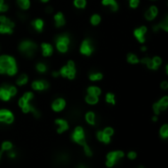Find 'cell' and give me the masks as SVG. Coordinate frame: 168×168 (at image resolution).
<instances>
[{"mask_svg": "<svg viewBox=\"0 0 168 168\" xmlns=\"http://www.w3.org/2000/svg\"><path fill=\"white\" fill-rule=\"evenodd\" d=\"M18 71L16 59L14 56L3 55L0 56V74L14 76Z\"/></svg>", "mask_w": 168, "mask_h": 168, "instance_id": "6da1fadb", "label": "cell"}, {"mask_svg": "<svg viewBox=\"0 0 168 168\" xmlns=\"http://www.w3.org/2000/svg\"><path fill=\"white\" fill-rule=\"evenodd\" d=\"M33 98V92H26L24 95L19 99V106L22 108V111L24 113H30L32 112L33 116H35L37 118L40 117V113L38 111L33 107V105H31V100Z\"/></svg>", "mask_w": 168, "mask_h": 168, "instance_id": "7a4b0ae2", "label": "cell"}, {"mask_svg": "<svg viewBox=\"0 0 168 168\" xmlns=\"http://www.w3.org/2000/svg\"><path fill=\"white\" fill-rule=\"evenodd\" d=\"M77 69L75 63L73 60H69L66 65L62 66L59 70V75H61L64 78H68L70 80H73L76 77Z\"/></svg>", "mask_w": 168, "mask_h": 168, "instance_id": "3957f363", "label": "cell"}, {"mask_svg": "<svg viewBox=\"0 0 168 168\" xmlns=\"http://www.w3.org/2000/svg\"><path fill=\"white\" fill-rule=\"evenodd\" d=\"M70 43H71V40H70L69 35H67V34L59 35L58 37L56 38V41H55L56 49H57L59 53H65L69 50Z\"/></svg>", "mask_w": 168, "mask_h": 168, "instance_id": "277c9868", "label": "cell"}, {"mask_svg": "<svg viewBox=\"0 0 168 168\" xmlns=\"http://www.w3.org/2000/svg\"><path fill=\"white\" fill-rule=\"evenodd\" d=\"M15 28V23L9 18L1 15L0 16V34L2 35H11Z\"/></svg>", "mask_w": 168, "mask_h": 168, "instance_id": "5b68a950", "label": "cell"}, {"mask_svg": "<svg viewBox=\"0 0 168 168\" xmlns=\"http://www.w3.org/2000/svg\"><path fill=\"white\" fill-rule=\"evenodd\" d=\"M35 50H37V45L30 40L23 41V42H21V44L19 45V51L22 53H24L25 56H30V58L33 56Z\"/></svg>", "mask_w": 168, "mask_h": 168, "instance_id": "8992f818", "label": "cell"}, {"mask_svg": "<svg viewBox=\"0 0 168 168\" xmlns=\"http://www.w3.org/2000/svg\"><path fill=\"white\" fill-rule=\"evenodd\" d=\"M140 63H142L143 64H146L149 69H151V70H157L158 67L160 66V64L162 63V59L160 58L159 56H154L153 58H144L140 60Z\"/></svg>", "mask_w": 168, "mask_h": 168, "instance_id": "52a82bcc", "label": "cell"}, {"mask_svg": "<svg viewBox=\"0 0 168 168\" xmlns=\"http://www.w3.org/2000/svg\"><path fill=\"white\" fill-rule=\"evenodd\" d=\"M72 138L74 141H76L77 143L81 144L83 146H86L87 144L86 143V134H85L84 129L82 127H77L75 129L73 134H72Z\"/></svg>", "mask_w": 168, "mask_h": 168, "instance_id": "ba28073f", "label": "cell"}, {"mask_svg": "<svg viewBox=\"0 0 168 168\" xmlns=\"http://www.w3.org/2000/svg\"><path fill=\"white\" fill-rule=\"evenodd\" d=\"M94 48L92 41L89 40V39H86V40L83 41V43L81 44V46H80V53H81L82 55L90 56L94 53Z\"/></svg>", "mask_w": 168, "mask_h": 168, "instance_id": "9c48e42d", "label": "cell"}, {"mask_svg": "<svg viewBox=\"0 0 168 168\" xmlns=\"http://www.w3.org/2000/svg\"><path fill=\"white\" fill-rule=\"evenodd\" d=\"M167 106H168V96H164L152 105V109H153V112L156 115H159L161 111H165L167 109Z\"/></svg>", "mask_w": 168, "mask_h": 168, "instance_id": "30bf717a", "label": "cell"}, {"mask_svg": "<svg viewBox=\"0 0 168 168\" xmlns=\"http://www.w3.org/2000/svg\"><path fill=\"white\" fill-rule=\"evenodd\" d=\"M124 156L123 151H112L109 152L107 155V161H106V165L108 167H112L116 162L118 161L120 158H122Z\"/></svg>", "mask_w": 168, "mask_h": 168, "instance_id": "8fae6325", "label": "cell"}, {"mask_svg": "<svg viewBox=\"0 0 168 168\" xmlns=\"http://www.w3.org/2000/svg\"><path fill=\"white\" fill-rule=\"evenodd\" d=\"M148 32V28L146 26H142L140 28H137V29L134 30V37L137 39L139 43L144 44L146 42V34Z\"/></svg>", "mask_w": 168, "mask_h": 168, "instance_id": "7c38bea8", "label": "cell"}, {"mask_svg": "<svg viewBox=\"0 0 168 168\" xmlns=\"http://www.w3.org/2000/svg\"><path fill=\"white\" fill-rule=\"evenodd\" d=\"M0 122L12 124L14 122V115H13V113L7 109H1L0 110Z\"/></svg>", "mask_w": 168, "mask_h": 168, "instance_id": "4fadbf2b", "label": "cell"}, {"mask_svg": "<svg viewBox=\"0 0 168 168\" xmlns=\"http://www.w3.org/2000/svg\"><path fill=\"white\" fill-rule=\"evenodd\" d=\"M49 87V83L44 79L35 80L32 83V88L35 91H45Z\"/></svg>", "mask_w": 168, "mask_h": 168, "instance_id": "5bb4252c", "label": "cell"}, {"mask_svg": "<svg viewBox=\"0 0 168 168\" xmlns=\"http://www.w3.org/2000/svg\"><path fill=\"white\" fill-rule=\"evenodd\" d=\"M66 106V101L63 99V98H57L52 102V105H51V108L54 112H61L62 110L65 108Z\"/></svg>", "mask_w": 168, "mask_h": 168, "instance_id": "9a60e30c", "label": "cell"}, {"mask_svg": "<svg viewBox=\"0 0 168 168\" xmlns=\"http://www.w3.org/2000/svg\"><path fill=\"white\" fill-rule=\"evenodd\" d=\"M157 14H158V9H157V7L151 6L146 11V13H144V18H146L148 21H152L153 19H156Z\"/></svg>", "mask_w": 168, "mask_h": 168, "instance_id": "2e32d148", "label": "cell"}, {"mask_svg": "<svg viewBox=\"0 0 168 168\" xmlns=\"http://www.w3.org/2000/svg\"><path fill=\"white\" fill-rule=\"evenodd\" d=\"M11 99V95L7 87V84H4L0 87V100L2 101H9Z\"/></svg>", "mask_w": 168, "mask_h": 168, "instance_id": "e0dca14e", "label": "cell"}, {"mask_svg": "<svg viewBox=\"0 0 168 168\" xmlns=\"http://www.w3.org/2000/svg\"><path fill=\"white\" fill-rule=\"evenodd\" d=\"M41 51H42V56H45V58L50 56L53 53V46L50 44L43 43L41 44Z\"/></svg>", "mask_w": 168, "mask_h": 168, "instance_id": "ac0fdd59", "label": "cell"}, {"mask_svg": "<svg viewBox=\"0 0 168 168\" xmlns=\"http://www.w3.org/2000/svg\"><path fill=\"white\" fill-rule=\"evenodd\" d=\"M54 22H55V26L57 28L63 27L65 25V18L62 12H58L54 15Z\"/></svg>", "mask_w": 168, "mask_h": 168, "instance_id": "d6986e66", "label": "cell"}, {"mask_svg": "<svg viewBox=\"0 0 168 168\" xmlns=\"http://www.w3.org/2000/svg\"><path fill=\"white\" fill-rule=\"evenodd\" d=\"M101 4L103 5V6L109 7V8L111 9V11H114V12L117 11L118 8H119V5H118L116 0H102Z\"/></svg>", "mask_w": 168, "mask_h": 168, "instance_id": "ffe728a7", "label": "cell"}, {"mask_svg": "<svg viewBox=\"0 0 168 168\" xmlns=\"http://www.w3.org/2000/svg\"><path fill=\"white\" fill-rule=\"evenodd\" d=\"M55 124L58 125V127H59L57 130L59 134H62L63 131H65L69 129L68 123H67L65 120H62V119H57V120H55Z\"/></svg>", "mask_w": 168, "mask_h": 168, "instance_id": "44dd1931", "label": "cell"}, {"mask_svg": "<svg viewBox=\"0 0 168 168\" xmlns=\"http://www.w3.org/2000/svg\"><path fill=\"white\" fill-rule=\"evenodd\" d=\"M32 26L33 27V29L37 31V32L40 33V32H42L43 28H44V22H43L42 19L37 18V19L33 20V21L32 22Z\"/></svg>", "mask_w": 168, "mask_h": 168, "instance_id": "7402d4cb", "label": "cell"}, {"mask_svg": "<svg viewBox=\"0 0 168 168\" xmlns=\"http://www.w3.org/2000/svg\"><path fill=\"white\" fill-rule=\"evenodd\" d=\"M152 29H153L154 32H157L159 29H162L163 31H165V32H168V19L167 18H165L163 21H161L159 24L156 25Z\"/></svg>", "mask_w": 168, "mask_h": 168, "instance_id": "603a6c76", "label": "cell"}, {"mask_svg": "<svg viewBox=\"0 0 168 168\" xmlns=\"http://www.w3.org/2000/svg\"><path fill=\"white\" fill-rule=\"evenodd\" d=\"M87 94L94 95V96H99V95L101 94V89L97 86H90V87H87Z\"/></svg>", "mask_w": 168, "mask_h": 168, "instance_id": "cb8c5ba5", "label": "cell"}, {"mask_svg": "<svg viewBox=\"0 0 168 168\" xmlns=\"http://www.w3.org/2000/svg\"><path fill=\"white\" fill-rule=\"evenodd\" d=\"M28 81H29V77H28L27 74L23 73L17 78L16 83H17V85H19V86H24V85L28 83Z\"/></svg>", "mask_w": 168, "mask_h": 168, "instance_id": "d4e9b609", "label": "cell"}, {"mask_svg": "<svg viewBox=\"0 0 168 168\" xmlns=\"http://www.w3.org/2000/svg\"><path fill=\"white\" fill-rule=\"evenodd\" d=\"M86 102L90 105H95L99 103V96H94V95H90L87 94L86 98H85Z\"/></svg>", "mask_w": 168, "mask_h": 168, "instance_id": "484cf974", "label": "cell"}, {"mask_svg": "<svg viewBox=\"0 0 168 168\" xmlns=\"http://www.w3.org/2000/svg\"><path fill=\"white\" fill-rule=\"evenodd\" d=\"M96 136H97V138H99L100 141H102V143H110V136H108L107 134H105L102 131H97Z\"/></svg>", "mask_w": 168, "mask_h": 168, "instance_id": "4316f807", "label": "cell"}, {"mask_svg": "<svg viewBox=\"0 0 168 168\" xmlns=\"http://www.w3.org/2000/svg\"><path fill=\"white\" fill-rule=\"evenodd\" d=\"M17 3L19 7L23 10H28L31 7V1L30 0H17Z\"/></svg>", "mask_w": 168, "mask_h": 168, "instance_id": "83f0119b", "label": "cell"}, {"mask_svg": "<svg viewBox=\"0 0 168 168\" xmlns=\"http://www.w3.org/2000/svg\"><path fill=\"white\" fill-rule=\"evenodd\" d=\"M90 81H100L103 78V74L101 72H92V73L90 74Z\"/></svg>", "mask_w": 168, "mask_h": 168, "instance_id": "f1b7e54d", "label": "cell"}, {"mask_svg": "<svg viewBox=\"0 0 168 168\" xmlns=\"http://www.w3.org/2000/svg\"><path fill=\"white\" fill-rule=\"evenodd\" d=\"M86 121L90 125H94L95 124V115L94 112H87L86 114Z\"/></svg>", "mask_w": 168, "mask_h": 168, "instance_id": "f546056e", "label": "cell"}, {"mask_svg": "<svg viewBox=\"0 0 168 168\" xmlns=\"http://www.w3.org/2000/svg\"><path fill=\"white\" fill-rule=\"evenodd\" d=\"M127 61L129 63H132V64H137L140 63V59L138 58L135 53H128L127 56Z\"/></svg>", "mask_w": 168, "mask_h": 168, "instance_id": "4dcf8cb0", "label": "cell"}, {"mask_svg": "<svg viewBox=\"0 0 168 168\" xmlns=\"http://www.w3.org/2000/svg\"><path fill=\"white\" fill-rule=\"evenodd\" d=\"M74 6L78 9H84L87 6V0H74Z\"/></svg>", "mask_w": 168, "mask_h": 168, "instance_id": "1f68e13d", "label": "cell"}, {"mask_svg": "<svg viewBox=\"0 0 168 168\" xmlns=\"http://www.w3.org/2000/svg\"><path fill=\"white\" fill-rule=\"evenodd\" d=\"M101 21V17L99 14H94L92 17H90V23H92V26H97Z\"/></svg>", "mask_w": 168, "mask_h": 168, "instance_id": "d6a6232c", "label": "cell"}, {"mask_svg": "<svg viewBox=\"0 0 168 168\" xmlns=\"http://www.w3.org/2000/svg\"><path fill=\"white\" fill-rule=\"evenodd\" d=\"M105 101L108 103V104H111V105H115L116 101H115V95L113 93H107L105 95Z\"/></svg>", "mask_w": 168, "mask_h": 168, "instance_id": "836d02e7", "label": "cell"}, {"mask_svg": "<svg viewBox=\"0 0 168 168\" xmlns=\"http://www.w3.org/2000/svg\"><path fill=\"white\" fill-rule=\"evenodd\" d=\"M35 68H37V70L40 72V73H45V72L47 71V66L43 63H38L37 64V66H35Z\"/></svg>", "mask_w": 168, "mask_h": 168, "instance_id": "e575fe53", "label": "cell"}, {"mask_svg": "<svg viewBox=\"0 0 168 168\" xmlns=\"http://www.w3.org/2000/svg\"><path fill=\"white\" fill-rule=\"evenodd\" d=\"M160 136L163 138H166L168 136V125H163L160 129Z\"/></svg>", "mask_w": 168, "mask_h": 168, "instance_id": "d590c367", "label": "cell"}, {"mask_svg": "<svg viewBox=\"0 0 168 168\" xmlns=\"http://www.w3.org/2000/svg\"><path fill=\"white\" fill-rule=\"evenodd\" d=\"M7 87H8V90H9V92H10V95H11V97H14L15 95L17 94V92H18L16 86H14V85L7 84Z\"/></svg>", "mask_w": 168, "mask_h": 168, "instance_id": "8d00e7d4", "label": "cell"}, {"mask_svg": "<svg viewBox=\"0 0 168 168\" xmlns=\"http://www.w3.org/2000/svg\"><path fill=\"white\" fill-rule=\"evenodd\" d=\"M9 9V6L5 3L4 0H0V13L2 12H7Z\"/></svg>", "mask_w": 168, "mask_h": 168, "instance_id": "74e56055", "label": "cell"}, {"mask_svg": "<svg viewBox=\"0 0 168 168\" xmlns=\"http://www.w3.org/2000/svg\"><path fill=\"white\" fill-rule=\"evenodd\" d=\"M140 4V0H129V6L132 9H136Z\"/></svg>", "mask_w": 168, "mask_h": 168, "instance_id": "f35d334b", "label": "cell"}, {"mask_svg": "<svg viewBox=\"0 0 168 168\" xmlns=\"http://www.w3.org/2000/svg\"><path fill=\"white\" fill-rule=\"evenodd\" d=\"M12 143H9V141H5V143H2V150H10L12 148Z\"/></svg>", "mask_w": 168, "mask_h": 168, "instance_id": "ab89813d", "label": "cell"}, {"mask_svg": "<svg viewBox=\"0 0 168 168\" xmlns=\"http://www.w3.org/2000/svg\"><path fill=\"white\" fill-rule=\"evenodd\" d=\"M103 131V133H104L105 134H107L108 136H111L113 134H114V131H113V129H112V128H109V127H108V128H105L104 131Z\"/></svg>", "mask_w": 168, "mask_h": 168, "instance_id": "60d3db41", "label": "cell"}, {"mask_svg": "<svg viewBox=\"0 0 168 168\" xmlns=\"http://www.w3.org/2000/svg\"><path fill=\"white\" fill-rule=\"evenodd\" d=\"M160 87H161L163 90H166L168 88V82L166 80H164V81H162L161 83H160Z\"/></svg>", "mask_w": 168, "mask_h": 168, "instance_id": "b9f144b4", "label": "cell"}, {"mask_svg": "<svg viewBox=\"0 0 168 168\" xmlns=\"http://www.w3.org/2000/svg\"><path fill=\"white\" fill-rule=\"evenodd\" d=\"M128 156H129V158L134 159V158H136L137 153H136V152H134V151H131V152H129V153H128Z\"/></svg>", "mask_w": 168, "mask_h": 168, "instance_id": "7bdbcfd3", "label": "cell"}, {"mask_svg": "<svg viewBox=\"0 0 168 168\" xmlns=\"http://www.w3.org/2000/svg\"><path fill=\"white\" fill-rule=\"evenodd\" d=\"M59 75V72L58 71H53L52 72V76L53 77H57Z\"/></svg>", "mask_w": 168, "mask_h": 168, "instance_id": "ee69618b", "label": "cell"}, {"mask_svg": "<svg viewBox=\"0 0 168 168\" xmlns=\"http://www.w3.org/2000/svg\"><path fill=\"white\" fill-rule=\"evenodd\" d=\"M46 9H47V10H46V12H47V13H51V12L53 11L52 7H47V8H46Z\"/></svg>", "mask_w": 168, "mask_h": 168, "instance_id": "f6af8a7d", "label": "cell"}, {"mask_svg": "<svg viewBox=\"0 0 168 168\" xmlns=\"http://www.w3.org/2000/svg\"><path fill=\"white\" fill-rule=\"evenodd\" d=\"M141 51H146V46H142Z\"/></svg>", "mask_w": 168, "mask_h": 168, "instance_id": "bcb514c9", "label": "cell"}, {"mask_svg": "<svg viewBox=\"0 0 168 168\" xmlns=\"http://www.w3.org/2000/svg\"><path fill=\"white\" fill-rule=\"evenodd\" d=\"M9 156L10 157H15V153H14V152H12V153H9Z\"/></svg>", "mask_w": 168, "mask_h": 168, "instance_id": "7dc6e473", "label": "cell"}, {"mask_svg": "<svg viewBox=\"0 0 168 168\" xmlns=\"http://www.w3.org/2000/svg\"><path fill=\"white\" fill-rule=\"evenodd\" d=\"M152 121H153V122H156V121H157V117H156V116H154V117L152 118Z\"/></svg>", "mask_w": 168, "mask_h": 168, "instance_id": "c3c4849f", "label": "cell"}, {"mask_svg": "<svg viewBox=\"0 0 168 168\" xmlns=\"http://www.w3.org/2000/svg\"><path fill=\"white\" fill-rule=\"evenodd\" d=\"M41 2H43V3H46V2H48L49 0H40Z\"/></svg>", "mask_w": 168, "mask_h": 168, "instance_id": "681fc988", "label": "cell"}, {"mask_svg": "<svg viewBox=\"0 0 168 168\" xmlns=\"http://www.w3.org/2000/svg\"><path fill=\"white\" fill-rule=\"evenodd\" d=\"M79 168H86L85 166H79Z\"/></svg>", "mask_w": 168, "mask_h": 168, "instance_id": "f907efd6", "label": "cell"}, {"mask_svg": "<svg viewBox=\"0 0 168 168\" xmlns=\"http://www.w3.org/2000/svg\"><path fill=\"white\" fill-rule=\"evenodd\" d=\"M1 154H2V152H1V151H0V158H1Z\"/></svg>", "mask_w": 168, "mask_h": 168, "instance_id": "816d5d0a", "label": "cell"}, {"mask_svg": "<svg viewBox=\"0 0 168 168\" xmlns=\"http://www.w3.org/2000/svg\"><path fill=\"white\" fill-rule=\"evenodd\" d=\"M141 168H143V167H141Z\"/></svg>", "mask_w": 168, "mask_h": 168, "instance_id": "f5cc1de1", "label": "cell"}]
</instances>
